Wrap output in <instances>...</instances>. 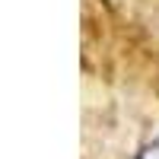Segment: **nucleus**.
<instances>
[{"mask_svg":"<svg viewBox=\"0 0 159 159\" xmlns=\"http://www.w3.org/2000/svg\"><path fill=\"white\" fill-rule=\"evenodd\" d=\"M137 159H159V137H156L153 143H147V147L137 153Z\"/></svg>","mask_w":159,"mask_h":159,"instance_id":"1","label":"nucleus"}]
</instances>
